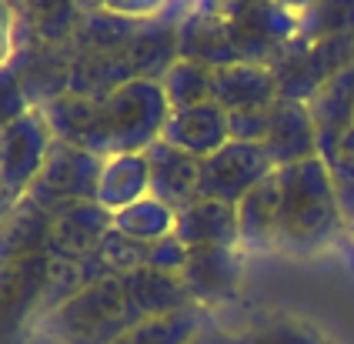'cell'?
Instances as JSON below:
<instances>
[{"label":"cell","mask_w":354,"mask_h":344,"mask_svg":"<svg viewBox=\"0 0 354 344\" xmlns=\"http://www.w3.org/2000/svg\"><path fill=\"white\" fill-rule=\"evenodd\" d=\"M177 57L207 64L214 70L231 67V64H244L237 54L231 21L221 17L217 10H207L204 3H197L194 10L177 23Z\"/></svg>","instance_id":"obj_13"},{"label":"cell","mask_w":354,"mask_h":344,"mask_svg":"<svg viewBox=\"0 0 354 344\" xmlns=\"http://www.w3.org/2000/svg\"><path fill=\"white\" fill-rule=\"evenodd\" d=\"M234 338L237 344H328V338L311 321L284 311L257 314L241 331H234Z\"/></svg>","instance_id":"obj_26"},{"label":"cell","mask_w":354,"mask_h":344,"mask_svg":"<svg viewBox=\"0 0 354 344\" xmlns=\"http://www.w3.org/2000/svg\"><path fill=\"white\" fill-rule=\"evenodd\" d=\"M191 344H237V338L231 331H224L221 324H211V327H204Z\"/></svg>","instance_id":"obj_34"},{"label":"cell","mask_w":354,"mask_h":344,"mask_svg":"<svg viewBox=\"0 0 354 344\" xmlns=\"http://www.w3.org/2000/svg\"><path fill=\"white\" fill-rule=\"evenodd\" d=\"M17 204H20V198H14V194L0 184V227L10 221V214H14V207H17Z\"/></svg>","instance_id":"obj_35"},{"label":"cell","mask_w":354,"mask_h":344,"mask_svg":"<svg viewBox=\"0 0 354 344\" xmlns=\"http://www.w3.org/2000/svg\"><path fill=\"white\" fill-rule=\"evenodd\" d=\"M277 101V84L268 64H231L217 67L214 74V104L227 114L261 111Z\"/></svg>","instance_id":"obj_18"},{"label":"cell","mask_w":354,"mask_h":344,"mask_svg":"<svg viewBox=\"0 0 354 344\" xmlns=\"http://www.w3.org/2000/svg\"><path fill=\"white\" fill-rule=\"evenodd\" d=\"M17 57V17L10 0H0V67Z\"/></svg>","instance_id":"obj_33"},{"label":"cell","mask_w":354,"mask_h":344,"mask_svg":"<svg viewBox=\"0 0 354 344\" xmlns=\"http://www.w3.org/2000/svg\"><path fill=\"white\" fill-rule=\"evenodd\" d=\"M328 174H331V187H335L337 207L344 214V224L354 221V131L344 134V141L337 147L331 161H324Z\"/></svg>","instance_id":"obj_30"},{"label":"cell","mask_w":354,"mask_h":344,"mask_svg":"<svg viewBox=\"0 0 354 344\" xmlns=\"http://www.w3.org/2000/svg\"><path fill=\"white\" fill-rule=\"evenodd\" d=\"M308 111L317 131V157L331 161L344 134L354 131V64L317 90L308 101Z\"/></svg>","instance_id":"obj_15"},{"label":"cell","mask_w":354,"mask_h":344,"mask_svg":"<svg viewBox=\"0 0 354 344\" xmlns=\"http://www.w3.org/2000/svg\"><path fill=\"white\" fill-rule=\"evenodd\" d=\"M111 264L104 261V254L94 251V254H80V258H64V261H54L50 267V284H47V298H44V318L50 311H57L60 304H67L71 298L84 294L87 287L100 284L104 278H111ZM40 318V321H44Z\"/></svg>","instance_id":"obj_24"},{"label":"cell","mask_w":354,"mask_h":344,"mask_svg":"<svg viewBox=\"0 0 354 344\" xmlns=\"http://www.w3.org/2000/svg\"><path fill=\"white\" fill-rule=\"evenodd\" d=\"M138 321L140 314L120 274H111L100 284L87 287L84 294L60 304L57 311H50L37 327L54 344H114Z\"/></svg>","instance_id":"obj_3"},{"label":"cell","mask_w":354,"mask_h":344,"mask_svg":"<svg viewBox=\"0 0 354 344\" xmlns=\"http://www.w3.org/2000/svg\"><path fill=\"white\" fill-rule=\"evenodd\" d=\"M50 231H54V214L30 194H24L10 214V221L0 227V264L30 258V254H47Z\"/></svg>","instance_id":"obj_21"},{"label":"cell","mask_w":354,"mask_h":344,"mask_svg":"<svg viewBox=\"0 0 354 344\" xmlns=\"http://www.w3.org/2000/svg\"><path fill=\"white\" fill-rule=\"evenodd\" d=\"M244 278V254L241 247H187L180 267V281L191 301L204 311L237 298Z\"/></svg>","instance_id":"obj_9"},{"label":"cell","mask_w":354,"mask_h":344,"mask_svg":"<svg viewBox=\"0 0 354 344\" xmlns=\"http://www.w3.org/2000/svg\"><path fill=\"white\" fill-rule=\"evenodd\" d=\"M147 161L144 154H114L104 157V171H100V187H97V204L107 207L111 214H118L134 201L147 198Z\"/></svg>","instance_id":"obj_23"},{"label":"cell","mask_w":354,"mask_h":344,"mask_svg":"<svg viewBox=\"0 0 354 344\" xmlns=\"http://www.w3.org/2000/svg\"><path fill=\"white\" fill-rule=\"evenodd\" d=\"M348 234H351V241H354V221H351V224H348Z\"/></svg>","instance_id":"obj_37"},{"label":"cell","mask_w":354,"mask_h":344,"mask_svg":"<svg viewBox=\"0 0 354 344\" xmlns=\"http://www.w3.org/2000/svg\"><path fill=\"white\" fill-rule=\"evenodd\" d=\"M17 17V50L20 44H34L40 50H60L74 41L80 14L77 0H10Z\"/></svg>","instance_id":"obj_12"},{"label":"cell","mask_w":354,"mask_h":344,"mask_svg":"<svg viewBox=\"0 0 354 344\" xmlns=\"http://www.w3.org/2000/svg\"><path fill=\"white\" fill-rule=\"evenodd\" d=\"M174 238L184 247H237L234 204L197 198L184 211H177Z\"/></svg>","instance_id":"obj_19"},{"label":"cell","mask_w":354,"mask_h":344,"mask_svg":"<svg viewBox=\"0 0 354 344\" xmlns=\"http://www.w3.org/2000/svg\"><path fill=\"white\" fill-rule=\"evenodd\" d=\"M167 0H77L80 14L94 17V14H111V17H124V21H147L158 17Z\"/></svg>","instance_id":"obj_32"},{"label":"cell","mask_w":354,"mask_h":344,"mask_svg":"<svg viewBox=\"0 0 354 344\" xmlns=\"http://www.w3.org/2000/svg\"><path fill=\"white\" fill-rule=\"evenodd\" d=\"M328 344H331V341H328Z\"/></svg>","instance_id":"obj_38"},{"label":"cell","mask_w":354,"mask_h":344,"mask_svg":"<svg viewBox=\"0 0 354 344\" xmlns=\"http://www.w3.org/2000/svg\"><path fill=\"white\" fill-rule=\"evenodd\" d=\"M120 281L127 287L131 301L138 307L140 321L144 318H160V314H174L184 307H194L187 287L180 281L177 271H154V267H140L120 274Z\"/></svg>","instance_id":"obj_22"},{"label":"cell","mask_w":354,"mask_h":344,"mask_svg":"<svg viewBox=\"0 0 354 344\" xmlns=\"http://www.w3.org/2000/svg\"><path fill=\"white\" fill-rule=\"evenodd\" d=\"M34 104L37 101L30 97L27 81H24V74L17 67V57H14L7 67H0V131L10 127L14 121H20Z\"/></svg>","instance_id":"obj_31"},{"label":"cell","mask_w":354,"mask_h":344,"mask_svg":"<svg viewBox=\"0 0 354 344\" xmlns=\"http://www.w3.org/2000/svg\"><path fill=\"white\" fill-rule=\"evenodd\" d=\"M211 324H214L211 311L194 304V307H184V311H174V314L144 318L134 327H127L114 344H191Z\"/></svg>","instance_id":"obj_25"},{"label":"cell","mask_w":354,"mask_h":344,"mask_svg":"<svg viewBox=\"0 0 354 344\" xmlns=\"http://www.w3.org/2000/svg\"><path fill=\"white\" fill-rule=\"evenodd\" d=\"M297 37L304 41L354 37V0H315L297 17Z\"/></svg>","instance_id":"obj_29"},{"label":"cell","mask_w":354,"mask_h":344,"mask_svg":"<svg viewBox=\"0 0 354 344\" xmlns=\"http://www.w3.org/2000/svg\"><path fill=\"white\" fill-rule=\"evenodd\" d=\"M171 117V104L164 97L160 81H131L94 97V111L80 147L97 157L114 154H144L160 137Z\"/></svg>","instance_id":"obj_2"},{"label":"cell","mask_w":354,"mask_h":344,"mask_svg":"<svg viewBox=\"0 0 354 344\" xmlns=\"http://www.w3.org/2000/svg\"><path fill=\"white\" fill-rule=\"evenodd\" d=\"M160 137L204 161V157H211L214 151H221L224 144L231 141L227 111L217 107L214 101L197 104V107H184V111H171Z\"/></svg>","instance_id":"obj_16"},{"label":"cell","mask_w":354,"mask_h":344,"mask_svg":"<svg viewBox=\"0 0 354 344\" xmlns=\"http://www.w3.org/2000/svg\"><path fill=\"white\" fill-rule=\"evenodd\" d=\"M354 64V37H324L304 41L295 37L271 57V74L277 84L281 101L308 104L324 84L348 70Z\"/></svg>","instance_id":"obj_4"},{"label":"cell","mask_w":354,"mask_h":344,"mask_svg":"<svg viewBox=\"0 0 354 344\" xmlns=\"http://www.w3.org/2000/svg\"><path fill=\"white\" fill-rule=\"evenodd\" d=\"M104 261L111 264L114 274H127V271H140V267H154V271H177L184 267L187 247L177 238H164V241H131L111 227V234L100 244Z\"/></svg>","instance_id":"obj_20"},{"label":"cell","mask_w":354,"mask_h":344,"mask_svg":"<svg viewBox=\"0 0 354 344\" xmlns=\"http://www.w3.org/2000/svg\"><path fill=\"white\" fill-rule=\"evenodd\" d=\"M261 151L274 164V171L317 157V131L308 104L277 97L268 107V127H264V137H261Z\"/></svg>","instance_id":"obj_11"},{"label":"cell","mask_w":354,"mask_h":344,"mask_svg":"<svg viewBox=\"0 0 354 344\" xmlns=\"http://www.w3.org/2000/svg\"><path fill=\"white\" fill-rule=\"evenodd\" d=\"M234 211H237V247H241V254L277 251V224H281L277 174H271L268 181L257 184Z\"/></svg>","instance_id":"obj_17"},{"label":"cell","mask_w":354,"mask_h":344,"mask_svg":"<svg viewBox=\"0 0 354 344\" xmlns=\"http://www.w3.org/2000/svg\"><path fill=\"white\" fill-rule=\"evenodd\" d=\"M281 187V224H277V251L288 254H315L348 231L337 207L331 174L321 157L277 167Z\"/></svg>","instance_id":"obj_1"},{"label":"cell","mask_w":354,"mask_h":344,"mask_svg":"<svg viewBox=\"0 0 354 344\" xmlns=\"http://www.w3.org/2000/svg\"><path fill=\"white\" fill-rule=\"evenodd\" d=\"M274 174V164L261 151V144L227 141L221 151L201 161V198L224 204H241L261 181Z\"/></svg>","instance_id":"obj_8"},{"label":"cell","mask_w":354,"mask_h":344,"mask_svg":"<svg viewBox=\"0 0 354 344\" xmlns=\"http://www.w3.org/2000/svg\"><path fill=\"white\" fill-rule=\"evenodd\" d=\"M50 144H54V127L40 104H34L20 121L0 131V184L14 198H24L34 187Z\"/></svg>","instance_id":"obj_7"},{"label":"cell","mask_w":354,"mask_h":344,"mask_svg":"<svg viewBox=\"0 0 354 344\" xmlns=\"http://www.w3.org/2000/svg\"><path fill=\"white\" fill-rule=\"evenodd\" d=\"M144 161H147V178H151L147 194L167 204L174 214L201 198V157L158 137L144 151Z\"/></svg>","instance_id":"obj_10"},{"label":"cell","mask_w":354,"mask_h":344,"mask_svg":"<svg viewBox=\"0 0 354 344\" xmlns=\"http://www.w3.org/2000/svg\"><path fill=\"white\" fill-rule=\"evenodd\" d=\"M214 74L217 70L207 67V64L177 57L160 77V87H164V97L171 104V111H184V107L214 101Z\"/></svg>","instance_id":"obj_27"},{"label":"cell","mask_w":354,"mask_h":344,"mask_svg":"<svg viewBox=\"0 0 354 344\" xmlns=\"http://www.w3.org/2000/svg\"><path fill=\"white\" fill-rule=\"evenodd\" d=\"M114 227V214L97 201H77L67 204L54 214V231H50V258H80V254H94L100 251L104 238Z\"/></svg>","instance_id":"obj_14"},{"label":"cell","mask_w":354,"mask_h":344,"mask_svg":"<svg viewBox=\"0 0 354 344\" xmlns=\"http://www.w3.org/2000/svg\"><path fill=\"white\" fill-rule=\"evenodd\" d=\"M174 211L147 194L114 214V231L131 241H164V238H174Z\"/></svg>","instance_id":"obj_28"},{"label":"cell","mask_w":354,"mask_h":344,"mask_svg":"<svg viewBox=\"0 0 354 344\" xmlns=\"http://www.w3.org/2000/svg\"><path fill=\"white\" fill-rule=\"evenodd\" d=\"M271 3H277V7H284V10H291V14H297V17H301V14H304L315 0H271Z\"/></svg>","instance_id":"obj_36"},{"label":"cell","mask_w":354,"mask_h":344,"mask_svg":"<svg viewBox=\"0 0 354 344\" xmlns=\"http://www.w3.org/2000/svg\"><path fill=\"white\" fill-rule=\"evenodd\" d=\"M100 171H104V157H97L94 151H87L80 144L54 137L50 151H47V161H44V171L27 194L44 204L50 214H57L67 204L97 201Z\"/></svg>","instance_id":"obj_5"},{"label":"cell","mask_w":354,"mask_h":344,"mask_svg":"<svg viewBox=\"0 0 354 344\" xmlns=\"http://www.w3.org/2000/svg\"><path fill=\"white\" fill-rule=\"evenodd\" d=\"M50 267V254H30L0 264V344H17L27 327L40 324Z\"/></svg>","instance_id":"obj_6"}]
</instances>
